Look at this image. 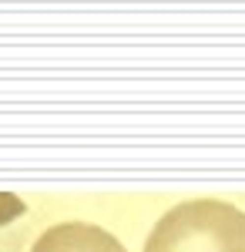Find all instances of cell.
I'll use <instances>...</instances> for the list:
<instances>
[{"mask_svg": "<svg viewBox=\"0 0 245 252\" xmlns=\"http://www.w3.org/2000/svg\"><path fill=\"white\" fill-rule=\"evenodd\" d=\"M31 252H128L108 229L91 222H61L34 242Z\"/></svg>", "mask_w": 245, "mask_h": 252, "instance_id": "obj_2", "label": "cell"}, {"mask_svg": "<svg viewBox=\"0 0 245 252\" xmlns=\"http://www.w3.org/2000/svg\"><path fill=\"white\" fill-rule=\"evenodd\" d=\"M17 215H24V202H20L17 195L0 192V225L10 222V219H17Z\"/></svg>", "mask_w": 245, "mask_h": 252, "instance_id": "obj_3", "label": "cell"}, {"mask_svg": "<svg viewBox=\"0 0 245 252\" xmlns=\"http://www.w3.org/2000/svg\"><path fill=\"white\" fill-rule=\"evenodd\" d=\"M145 252H245V212L218 198L182 202L154 222Z\"/></svg>", "mask_w": 245, "mask_h": 252, "instance_id": "obj_1", "label": "cell"}]
</instances>
